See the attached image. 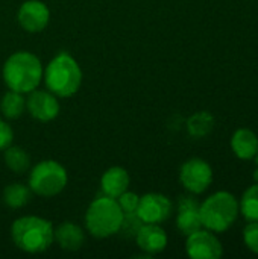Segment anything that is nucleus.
Returning a JSON list of instances; mask_svg holds the SVG:
<instances>
[{"instance_id":"obj_1","label":"nucleus","mask_w":258,"mask_h":259,"mask_svg":"<svg viewBox=\"0 0 258 259\" xmlns=\"http://www.w3.org/2000/svg\"><path fill=\"white\" fill-rule=\"evenodd\" d=\"M2 74L9 90L30 93L38 88L43 79L41 61L30 52H17L6 59Z\"/></svg>"},{"instance_id":"obj_2","label":"nucleus","mask_w":258,"mask_h":259,"mask_svg":"<svg viewBox=\"0 0 258 259\" xmlns=\"http://www.w3.org/2000/svg\"><path fill=\"white\" fill-rule=\"evenodd\" d=\"M53 226L49 220L36 215L17 219L11 226L14 244L26 253H41L53 243Z\"/></svg>"},{"instance_id":"obj_3","label":"nucleus","mask_w":258,"mask_h":259,"mask_svg":"<svg viewBox=\"0 0 258 259\" xmlns=\"http://www.w3.org/2000/svg\"><path fill=\"white\" fill-rule=\"evenodd\" d=\"M46 87L59 97H71L82 83V71L79 64L68 53L56 55L44 71Z\"/></svg>"},{"instance_id":"obj_4","label":"nucleus","mask_w":258,"mask_h":259,"mask_svg":"<svg viewBox=\"0 0 258 259\" xmlns=\"http://www.w3.org/2000/svg\"><path fill=\"white\" fill-rule=\"evenodd\" d=\"M239 200L228 191H217L201 203L202 226L211 232L228 231L239 217Z\"/></svg>"},{"instance_id":"obj_5","label":"nucleus","mask_w":258,"mask_h":259,"mask_svg":"<svg viewBox=\"0 0 258 259\" xmlns=\"http://www.w3.org/2000/svg\"><path fill=\"white\" fill-rule=\"evenodd\" d=\"M123 211L116 199L102 196L91 202L85 214V225L94 238H108L119 234Z\"/></svg>"},{"instance_id":"obj_6","label":"nucleus","mask_w":258,"mask_h":259,"mask_svg":"<svg viewBox=\"0 0 258 259\" xmlns=\"http://www.w3.org/2000/svg\"><path fill=\"white\" fill-rule=\"evenodd\" d=\"M67 181L68 176L65 168L59 162L47 159L32 168L29 176V188L41 197H53L65 188Z\"/></svg>"},{"instance_id":"obj_7","label":"nucleus","mask_w":258,"mask_h":259,"mask_svg":"<svg viewBox=\"0 0 258 259\" xmlns=\"http://www.w3.org/2000/svg\"><path fill=\"white\" fill-rule=\"evenodd\" d=\"M179 182L189 193L202 194L213 182V168L207 161L192 158L182 164L179 170Z\"/></svg>"},{"instance_id":"obj_8","label":"nucleus","mask_w":258,"mask_h":259,"mask_svg":"<svg viewBox=\"0 0 258 259\" xmlns=\"http://www.w3.org/2000/svg\"><path fill=\"white\" fill-rule=\"evenodd\" d=\"M186 252L193 259H219L224 255V247L214 232L199 229L187 235Z\"/></svg>"},{"instance_id":"obj_9","label":"nucleus","mask_w":258,"mask_h":259,"mask_svg":"<svg viewBox=\"0 0 258 259\" xmlns=\"http://www.w3.org/2000/svg\"><path fill=\"white\" fill-rule=\"evenodd\" d=\"M173 211V205L170 199L160 193H148L140 197L137 206V215L143 223H155L160 225L166 222Z\"/></svg>"},{"instance_id":"obj_10","label":"nucleus","mask_w":258,"mask_h":259,"mask_svg":"<svg viewBox=\"0 0 258 259\" xmlns=\"http://www.w3.org/2000/svg\"><path fill=\"white\" fill-rule=\"evenodd\" d=\"M26 108L29 114L40 121H52L59 114V102L56 96L50 91L33 90L30 91L29 99L26 100Z\"/></svg>"},{"instance_id":"obj_11","label":"nucleus","mask_w":258,"mask_h":259,"mask_svg":"<svg viewBox=\"0 0 258 259\" xmlns=\"http://www.w3.org/2000/svg\"><path fill=\"white\" fill-rule=\"evenodd\" d=\"M49 20L50 11L40 0H27L18 9V23L26 32H41L43 29H46Z\"/></svg>"},{"instance_id":"obj_12","label":"nucleus","mask_w":258,"mask_h":259,"mask_svg":"<svg viewBox=\"0 0 258 259\" xmlns=\"http://www.w3.org/2000/svg\"><path fill=\"white\" fill-rule=\"evenodd\" d=\"M176 226L184 235H190L204 228L201 220V203L195 197L192 196L179 197Z\"/></svg>"},{"instance_id":"obj_13","label":"nucleus","mask_w":258,"mask_h":259,"mask_svg":"<svg viewBox=\"0 0 258 259\" xmlns=\"http://www.w3.org/2000/svg\"><path fill=\"white\" fill-rule=\"evenodd\" d=\"M135 241L143 252H146L148 255H155L166 249L167 234L160 225L143 223L135 235Z\"/></svg>"},{"instance_id":"obj_14","label":"nucleus","mask_w":258,"mask_h":259,"mask_svg":"<svg viewBox=\"0 0 258 259\" xmlns=\"http://www.w3.org/2000/svg\"><path fill=\"white\" fill-rule=\"evenodd\" d=\"M231 149L239 159L249 161L258 152V137L248 127L237 129L231 137Z\"/></svg>"},{"instance_id":"obj_15","label":"nucleus","mask_w":258,"mask_h":259,"mask_svg":"<svg viewBox=\"0 0 258 259\" xmlns=\"http://www.w3.org/2000/svg\"><path fill=\"white\" fill-rule=\"evenodd\" d=\"M53 241H56L64 250L76 252L82 247L85 241V234L78 225L65 222L53 231Z\"/></svg>"},{"instance_id":"obj_16","label":"nucleus","mask_w":258,"mask_h":259,"mask_svg":"<svg viewBox=\"0 0 258 259\" xmlns=\"http://www.w3.org/2000/svg\"><path fill=\"white\" fill-rule=\"evenodd\" d=\"M100 187L105 196L117 199L122 193L128 190L129 175L123 167H111L103 173L100 179Z\"/></svg>"},{"instance_id":"obj_17","label":"nucleus","mask_w":258,"mask_h":259,"mask_svg":"<svg viewBox=\"0 0 258 259\" xmlns=\"http://www.w3.org/2000/svg\"><path fill=\"white\" fill-rule=\"evenodd\" d=\"M24 109H26V99L23 93L9 90L8 93H5V96L0 100V111L6 118L15 120L21 117Z\"/></svg>"},{"instance_id":"obj_18","label":"nucleus","mask_w":258,"mask_h":259,"mask_svg":"<svg viewBox=\"0 0 258 259\" xmlns=\"http://www.w3.org/2000/svg\"><path fill=\"white\" fill-rule=\"evenodd\" d=\"M32 190L23 184H11L3 190V202L12 209L23 208L30 202Z\"/></svg>"},{"instance_id":"obj_19","label":"nucleus","mask_w":258,"mask_h":259,"mask_svg":"<svg viewBox=\"0 0 258 259\" xmlns=\"http://www.w3.org/2000/svg\"><path fill=\"white\" fill-rule=\"evenodd\" d=\"M213 127H214V117L207 111L196 112L187 120V131L193 138L207 137L213 131Z\"/></svg>"},{"instance_id":"obj_20","label":"nucleus","mask_w":258,"mask_h":259,"mask_svg":"<svg viewBox=\"0 0 258 259\" xmlns=\"http://www.w3.org/2000/svg\"><path fill=\"white\" fill-rule=\"evenodd\" d=\"M5 162L8 168L17 175H23L30 167V156L27 152L18 146H9L5 149Z\"/></svg>"},{"instance_id":"obj_21","label":"nucleus","mask_w":258,"mask_h":259,"mask_svg":"<svg viewBox=\"0 0 258 259\" xmlns=\"http://www.w3.org/2000/svg\"><path fill=\"white\" fill-rule=\"evenodd\" d=\"M239 209L246 222H258V182L243 193Z\"/></svg>"},{"instance_id":"obj_22","label":"nucleus","mask_w":258,"mask_h":259,"mask_svg":"<svg viewBox=\"0 0 258 259\" xmlns=\"http://www.w3.org/2000/svg\"><path fill=\"white\" fill-rule=\"evenodd\" d=\"M143 222L141 219L137 215V212H128V214H123V222H122V226H120V231L123 235L126 237H134L137 235L138 229L141 228Z\"/></svg>"},{"instance_id":"obj_23","label":"nucleus","mask_w":258,"mask_h":259,"mask_svg":"<svg viewBox=\"0 0 258 259\" xmlns=\"http://www.w3.org/2000/svg\"><path fill=\"white\" fill-rule=\"evenodd\" d=\"M243 241L251 252L258 255V222H248L243 229Z\"/></svg>"},{"instance_id":"obj_24","label":"nucleus","mask_w":258,"mask_h":259,"mask_svg":"<svg viewBox=\"0 0 258 259\" xmlns=\"http://www.w3.org/2000/svg\"><path fill=\"white\" fill-rule=\"evenodd\" d=\"M117 203L120 205L123 214H128V212H137V206H138V202H140V197L135 194V193H129L128 190L125 193H122L117 199Z\"/></svg>"},{"instance_id":"obj_25","label":"nucleus","mask_w":258,"mask_h":259,"mask_svg":"<svg viewBox=\"0 0 258 259\" xmlns=\"http://www.w3.org/2000/svg\"><path fill=\"white\" fill-rule=\"evenodd\" d=\"M12 138H14V132L11 126L0 118V150H5L6 147H9L12 144Z\"/></svg>"},{"instance_id":"obj_26","label":"nucleus","mask_w":258,"mask_h":259,"mask_svg":"<svg viewBox=\"0 0 258 259\" xmlns=\"http://www.w3.org/2000/svg\"><path fill=\"white\" fill-rule=\"evenodd\" d=\"M254 181H255V182H258V168L255 170V173H254Z\"/></svg>"},{"instance_id":"obj_27","label":"nucleus","mask_w":258,"mask_h":259,"mask_svg":"<svg viewBox=\"0 0 258 259\" xmlns=\"http://www.w3.org/2000/svg\"><path fill=\"white\" fill-rule=\"evenodd\" d=\"M255 158H257V164H258V152H257V155H255Z\"/></svg>"}]
</instances>
